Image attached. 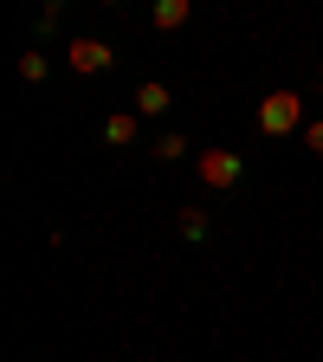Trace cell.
I'll list each match as a JSON object with an SVG mask.
<instances>
[{
    "label": "cell",
    "mask_w": 323,
    "mask_h": 362,
    "mask_svg": "<svg viewBox=\"0 0 323 362\" xmlns=\"http://www.w3.org/2000/svg\"><path fill=\"white\" fill-rule=\"evenodd\" d=\"M304 98H298V90H265V98H259V129L265 136H304Z\"/></svg>",
    "instance_id": "obj_1"
},
{
    "label": "cell",
    "mask_w": 323,
    "mask_h": 362,
    "mask_svg": "<svg viewBox=\"0 0 323 362\" xmlns=\"http://www.w3.org/2000/svg\"><path fill=\"white\" fill-rule=\"evenodd\" d=\"M194 175H201V188L233 194L240 181H246V156H233V149H201V156H194Z\"/></svg>",
    "instance_id": "obj_2"
},
{
    "label": "cell",
    "mask_w": 323,
    "mask_h": 362,
    "mask_svg": "<svg viewBox=\"0 0 323 362\" xmlns=\"http://www.w3.org/2000/svg\"><path fill=\"white\" fill-rule=\"evenodd\" d=\"M110 59H117V52H110L104 39H71V45H65V65H71L78 78H98V71H110Z\"/></svg>",
    "instance_id": "obj_3"
},
{
    "label": "cell",
    "mask_w": 323,
    "mask_h": 362,
    "mask_svg": "<svg viewBox=\"0 0 323 362\" xmlns=\"http://www.w3.org/2000/svg\"><path fill=\"white\" fill-rule=\"evenodd\" d=\"M188 20H194V0H155V7H149V26L155 33H181Z\"/></svg>",
    "instance_id": "obj_4"
},
{
    "label": "cell",
    "mask_w": 323,
    "mask_h": 362,
    "mask_svg": "<svg viewBox=\"0 0 323 362\" xmlns=\"http://www.w3.org/2000/svg\"><path fill=\"white\" fill-rule=\"evenodd\" d=\"M168 104H175V98H168V84H162V78H143V84H136V98H129L136 117H162Z\"/></svg>",
    "instance_id": "obj_5"
},
{
    "label": "cell",
    "mask_w": 323,
    "mask_h": 362,
    "mask_svg": "<svg viewBox=\"0 0 323 362\" xmlns=\"http://www.w3.org/2000/svg\"><path fill=\"white\" fill-rule=\"evenodd\" d=\"M136 136H143V117H136V110H117V117L104 123V143H110V149H129Z\"/></svg>",
    "instance_id": "obj_6"
},
{
    "label": "cell",
    "mask_w": 323,
    "mask_h": 362,
    "mask_svg": "<svg viewBox=\"0 0 323 362\" xmlns=\"http://www.w3.org/2000/svg\"><path fill=\"white\" fill-rule=\"evenodd\" d=\"M45 71H52V59H45V52H20V78H26V84H45Z\"/></svg>",
    "instance_id": "obj_7"
},
{
    "label": "cell",
    "mask_w": 323,
    "mask_h": 362,
    "mask_svg": "<svg viewBox=\"0 0 323 362\" xmlns=\"http://www.w3.org/2000/svg\"><path fill=\"white\" fill-rule=\"evenodd\" d=\"M175 226H181L188 240H207V214H201V207H181V214H175Z\"/></svg>",
    "instance_id": "obj_8"
},
{
    "label": "cell",
    "mask_w": 323,
    "mask_h": 362,
    "mask_svg": "<svg viewBox=\"0 0 323 362\" xmlns=\"http://www.w3.org/2000/svg\"><path fill=\"white\" fill-rule=\"evenodd\" d=\"M181 156H188V136H175V129H168L162 143H155V162H181Z\"/></svg>",
    "instance_id": "obj_9"
},
{
    "label": "cell",
    "mask_w": 323,
    "mask_h": 362,
    "mask_svg": "<svg viewBox=\"0 0 323 362\" xmlns=\"http://www.w3.org/2000/svg\"><path fill=\"white\" fill-rule=\"evenodd\" d=\"M304 149H310V156H323V117H310V123H304Z\"/></svg>",
    "instance_id": "obj_10"
}]
</instances>
